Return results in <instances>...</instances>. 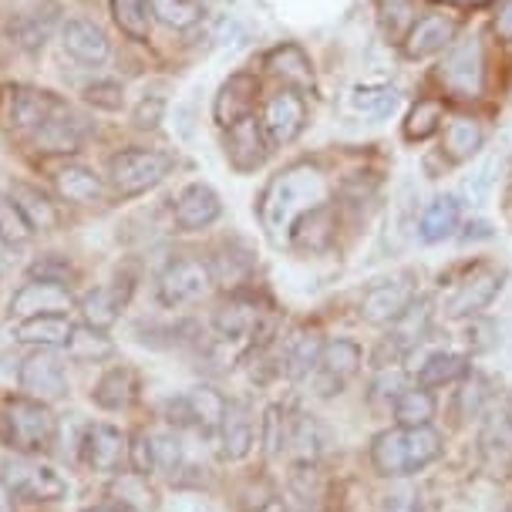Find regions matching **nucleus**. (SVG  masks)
Listing matches in <instances>:
<instances>
[{"label": "nucleus", "instance_id": "5701e85b", "mask_svg": "<svg viewBox=\"0 0 512 512\" xmlns=\"http://www.w3.org/2000/svg\"><path fill=\"white\" fill-rule=\"evenodd\" d=\"M256 442V425L250 408L240 405V401H230L223 411V422H219V452H223L226 462H240L253 452Z\"/></svg>", "mask_w": 512, "mask_h": 512}, {"label": "nucleus", "instance_id": "a18cd8bd", "mask_svg": "<svg viewBox=\"0 0 512 512\" xmlns=\"http://www.w3.org/2000/svg\"><path fill=\"white\" fill-rule=\"evenodd\" d=\"M34 226L27 223V216L21 213V206L14 203V199L0 196V243L7 246H24L31 240Z\"/></svg>", "mask_w": 512, "mask_h": 512}, {"label": "nucleus", "instance_id": "f3484780", "mask_svg": "<svg viewBox=\"0 0 512 512\" xmlns=\"http://www.w3.org/2000/svg\"><path fill=\"white\" fill-rule=\"evenodd\" d=\"M71 307H75L71 287H61V283H48V280L24 283V287L11 297V314L21 320L41 317V314H64V310H71Z\"/></svg>", "mask_w": 512, "mask_h": 512}, {"label": "nucleus", "instance_id": "a211bd4d", "mask_svg": "<svg viewBox=\"0 0 512 512\" xmlns=\"http://www.w3.org/2000/svg\"><path fill=\"white\" fill-rule=\"evenodd\" d=\"M263 317H267V310H260L256 300L230 297L219 304L213 324L223 341H256V334H263Z\"/></svg>", "mask_w": 512, "mask_h": 512}, {"label": "nucleus", "instance_id": "864d4df0", "mask_svg": "<svg viewBox=\"0 0 512 512\" xmlns=\"http://www.w3.org/2000/svg\"><path fill=\"white\" fill-rule=\"evenodd\" d=\"M489 401H492V388H489V381L482 378V374H472V378L465 381L462 395H459V408H462V415H465V418L482 415V408H486Z\"/></svg>", "mask_w": 512, "mask_h": 512}, {"label": "nucleus", "instance_id": "ea45409f", "mask_svg": "<svg viewBox=\"0 0 512 512\" xmlns=\"http://www.w3.org/2000/svg\"><path fill=\"white\" fill-rule=\"evenodd\" d=\"M482 142H486V132H482V125L472 122V118H455V122L445 128V152L452 162L472 159V155L482 149Z\"/></svg>", "mask_w": 512, "mask_h": 512}, {"label": "nucleus", "instance_id": "ddd939ff", "mask_svg": "<svg viewBox=\"0 0 512 512\" xmlns=\"http://www.w3.org/2000/svg\"><path fill=\"white\" fill-rule=\"evenodd\" d=\"M270 155V142L263 135V125L256 115L240 118L236 125L226 128V159L236 172H253L267 162Z\"/></svg>", "mask_w": 512, "mask_h": 512}, {"label": "nucleus", "instance_id": "6e6552de", "mask_svg": "<svg viewBox=\"0 0 512 512\" xmlns=\"http://www.w3.org/2000/svg\"><path fill=\"white\" fill-rule=\"evenodd\" d=\"M260 125H263V135H267L270 149H283V145H290L307 125L304 95L294 88H280L277 95L267 102V108H263Z\"/></svg>", "mask_w": 512, "mask_h": 512}, {"label": "nucleus", "instance_id": "58836bf2", "mask_svg": "<svg viewBox=\"0 0 512 512\" xmlns=\"http://www.w3.org/2000/svg\"><path fill=\"white\" fill-rule=\"evenodd\" d=\"M68 354L78 361H105L115 354V344L102 327H91V324H75V331L68 337Z\"/></svg>", "mask_w": 512, "mask_h": 512}, {"label": "nucleus", "instance_id": "5fc2aeb1", "mask_svg": "<svg viewBox=\"0 0 512 512\" xmlns=\"http://www.w3.org/2000/svg\"><path fill=\"white\" fill-rule=\"evenodd\" d=\"M128 459H132V469L139 475H149L155 472V445H152V435H135L132 445H128Z\"/></svg>", "mask_w": 512, "mask_h": 512}, {"label": "nucleus", "instance_id": "c9c22d12", "mask_svg": "<svg viewBox=\"0 0 512 512\" xmlns=\"http://www.w3.org/2000/svg\"><path fill=\"white\" fill-rule=\"evenodd\" d=\"M125 297H128V290L122 287H95L91 294L81 297V314H85V324L91 327H105L108 324H115L118 320V310L125 307Z\"/></svg>", "mask_w": 512, "mask_h": 512}, {"label": "nucleus", "instance_id": "e433bc0d", "mask_svg": "<svg viewBox=\"0 0 512 512\" xmlns=\"http://www.w3.org/2000/svg\"><path fill=\"white\" fill-rule=\"evenodd\" d=\"M469 358L465 354H452V351H442V354H432L422 371H418V388H445V384L459 381V378H469Z\"/></svg>", "mask_w": 512, "mask_h": 512}, {"label": "nucleus", "instance_id": "72a5a7b5", "mask_svg": "<svg viewBox=\"0 0 512 512\" xmlns=\"http://www.w3.org/2000/svg\"><path fill=\"white\" fill-rule=\"evenodd\" d=\"M320 351H324V341L314 331H300L297 337H290L287 351H283V371H287V378L290 381L310 378V371L320 361Z\"/></svg>", "mask_w": 512, "mask_h": 512}, {"label": "nucleus", "instance_id": "69168bd1", "mask_svg": "<svg viewBox=\"0 0 512 512\" xmlns=\"http://www.w3.org/2000/svg\"><path fill=\"white\" fill-rule=\"evenodd\" d=\"M506 512H512V509H506Z\"/></svg>", "mask_w": 512, "mask_h": 512}, {"label": "nucleus", "instance_id": "9d476101", "mask_svg": "<svg viewBox=\"0 0 512 512\" xmlns=\"http://www.w3.org/2000/svg\"><path fill=\"white\" fill-rule=\"evenodd\" d=\"M226 401L213 388H192L186 395L166 401V415L179 428H199V432H213L223 422Z\"/></svg>", "mask_w": 512, "mask_h": 512}, {"label": "nucleus", "instance_id": "c03bdc74", "mask_svg": "<svg viewBox=\"0 0 512 512\" xmlns=\"http://www.w3.org/2000/svg\"><path fill=\"white\" fill-rule=\"evenodd\" d=\"M112 496L122 502V506L135 509V512H149L155 506V492L149 489V482H145V475L132 472V475H122V479H115L112 486Z\"/></svg>", "mask_w": 512, "mask_h": 512}, {"label": "nucleus", "instance_id": "a19ab883", "mask_svg": "<svg viewBox=\"0 0 512 512\" xmlns=\"http://www.w3.org/2000/svg\"><path fill=\"white\" fill-rule=\"evenodd\" d=\"M112 17L132 41H149L152 34V7L149 0H112Z\"/></svg>", "mask_w": 512, "mask_h": 512}, {"label": "nucleus", "instance_id": "6e6d98bb", "mask_svg": "<svg viewBox=\"0 0 512 512\" xmlns=\"http://www.w3.org/2000/svg\"><path fill=\"white\" fill-rule=\"evenodd\" d=\"M162 115H166V102H162L159 95H149V98H142V102L135 105L132 122H135V128H159Z\"/></svg>", "mask_w": 512, "mask_h": 512}, {"label": "nucleus", "instance_id": "c85d7f7f", "mask_svg": "<svg viewBox=\"0 0 512 512\" xmlns=\"http://www.w3.org/2000/svg\"><path fill=\"white\" fill-rule=\"evenodd\" d=\"M267 68L277 78H283L287 85H294V91H314V68H310V58L297 44H280V48L270 51Z\"/></svg>", "mask_w": 512, "mask_h": 512}, {"label": "nucleus", "instance_id": "4be33fe9", "mask_svg": "<svg viewBox=\"0 0 512 512\" xmlns=\"http://www.w3.org/2000/svg\"><path fill=\"white\" fill-rule=\"evenodd\" d=\"M34 145L48 155H68L85 145V122L68 105L58 115H51L41 128H34Z\"/></svg>", "mask_w": 512, "mask_h": 512}, {"label": "nucleus", "instance_id": "603ef678", "mask_svg": "<svg viewBox=\"0 0 512 512\" xmlns=\"http://www.w3.org/2000/svg\"><path fill=\"white\" fill-rule=\"evenodd\" d=\"M85 102L91 108H102V112H122L125 91L118 81H95V85L85 88Z\"/></svg>", "mask_w": 512, "mask_h": 512}, {"label": "nucleus", "instance_id": "0e129e2a", "mask_svg": "<svg viewBox=\"0 0 512 512\" xmlns=\"http://www.w3.org/2000/svg\"><path fill=\"white\" fill-rule=\"evenodd\" d=\"M88 512H118V509H105V506H98V509H88Z\"/></svg>", "mask_w": 512, "mask_h": 512}, {"label": "nucleus", "instance_id": "7ed1b4c3", "mask_svg": "<svg viewBox=\"0 0 512 512\" xmlns=\"http://www.w3.org/2000/svg\"><path fill=\"white\" fill-rule=\"evenodd\" d=\"M172 172V155L159 149H125L108 162V182L122 196H139L159 186Z\"/></svg>", "mask_w": 512, "mask_h": 512}, {"label": "nucleus", "instance_id": "680f3d73", "mask_svg": "<svg viewBox=\"0 0 512 512\" xmlns=\"http://www.w3.org/2000/svg\"><path fill=\"white\" fill-rule=\"evenodd\" d=\"M465 230H469V233H465V240H489V236H492L489 223H469Z\"/></svg>", "mask_w": 512, "mask_h": 512}, {"label": "nucleus", "instance_id": "393cba45", "mask_svg": "<svg viewBox=\"0 0 512 512\" xmlns=\"http://www.w3.org/2000/svg\"><path fill=\"white\" fill-rule=\"evenodd\" d=\"M334 230H337L334 209L327 203H320L297 219L294 230H290V243H294V250L300 253H324V250H331Z\"/></svg>", "mask_w": 512, "mask_h": 512}, {"label": "nucleus", "instance_id": "4d7b16f0", "mask_svg": "<svg viewBox=\"0 0 512 512\" xmlns=\"http://www.w3.org/2000/svg\"><path fill=\"white\" fill-rule=\"evenodd\" d=\"M405 391V374L401 371H381V378L374 381V395L378 398H398Z\"/></svg>", "mask_w": 512, "mask_h": 512}, {"label": "nucleus", "instance_id": "473e14b6", "mask_svg": "<svg viewBox=\"0 0 512 512\" xmlns=\"http://www.w3.org/2000/svg\"><path fill=\"white\" fill-rule=\"evenodd\" d=\"M54 186L68 203H98L102 199V176L88 166H64L58 176H54Z\"/></svg>", "mask_w": 512, "mask_h": 512}, {"label": "nucleus", "instance_id": "de8ad7c7", "mask_svg": "<svg viewBox=\"0 0 512 512\" xmlns=\"http://www.w3.org/2000/svg\"><path fill=\"white\" fill-rule=\"evenodd\" d=\"M152 445H155V469H159L162 475H169V479H179V475L189 469L179 435H172V432L169 435H155Z\"/></svg>", "mask_w": 512, "mask_h": 512}, {"label": "nucleus", "instance_id": "bb28decb", "mask_svg": "<svg viewBox=\"0 0 512 512\" xmlns=\"http://www.w3.org/2000/svg\"><path fill=\"white\" fill-rule=\"evenodd\" d=\"M462 223V209H459V199L455 196H435L432 203L425 206L422 213V223H418V236L422 243H445L448 236H455Z\"/></svg>", "mask_w": 512, "mask_h": 512}, {"label": "nucleus", "instance_id": "f704fd0d", "mask_svg": "<svg viewBox=\"0 0 512 512\" xmlns=\"http://www.w3.org/2000/svg\"><path fill=\"white\" fill-rule=\"evenodd\" d=\"M428 324H432V310H428V300H415L405 314H401L395 324H391V347H395L398 354L411 351V347H418L425 341L428 334Z\"/></svg>", "mask_w": 512, "mask_h": 512}, {"label": "nucleus", "instance_id": "37998d69", "mask_svg": "<svg viewBox=\"0 0 512 512\" xmlns=\"http://www.w3.org/2000/svg\"><path fill=\"white\" fill-rule=\"evenodd\" d=\"M351 105H354V112H361V115H368V118H384V115L395 112L398 95H395V88L368 85V88H354Z\"/></svg>", "mask_w": 512, "mask_h": 512}, {"label": "nucleus", "instance_id": "9b49d317", "mask_svg": "<svg viewBox=\"0 0 512 512\" xmlns=\"http://www.w3.org/2000/svg\"><path fill=\"white\" fill-rule=\"evenodd\" d=\"M415 304V287H411L408 277H395V280H378L364 290L361 297V317L374 327L395 324V320L405 314V310Z\"/></svg>", "mask_w": 512, "mask_h": 512}, {"label": "nucleus", "instance_id": "39448f33", "mask_svg": "<svg viewBox=\"0 0 512 512\" xmlns=\"http://www.w3.org/2000/svg\"><path fill=\"white\" fill-rule=\"evenodd\" d=\"M358 371H361V344L347 341V337H334V341L324 344L317 368L310 371L307 381L320 398H331V395H341L344 384Z\"/></svg>", "mask_w": 512, "mask_h": 512}, {"label": "nucleus", "instance_id": "f257e3e1", "mask_svg": "<svg viewBox=\"0 0 512 512\" xmlns=\"http://www.w3.org/2000/svg\"><path fill=\"white\" fill-rule=\"evenodd\" d=\"M324 196L327 179L314 166H294L280 172L263 192V226L270 230L273 240H280L283 233L294 230V223L307 209L324 203Z\"/></svg>", "mask_w": 512, "mask_h": 512}, {"label": "nucleus", "instance_id": "dca6fc26", "mask_svg": "<svg viewBox=\"0 0 512 512\" xmlns=\"http://www.w3.org/2000/svg\"><path fill=\"white\" fill-rule=\"evenodd\" d=\"M7 489L17 492L24 499H61L68 492V482L61 479L51 465H41V462H11L7 465Z\"/></svg>", "mask_w": 512, "mask_h": 512}, {"label": "nucleus", "instance_id": "4c0bfd02", "mask_svg": "<svg viewBox=\"0 0 512 512\" xmlns=\"http://www.w3.org/2000/svg\"><path fill=\"white\" fill-rule=\"evenodd\" d=\"M11 199L21 206V213L27 216V223H31L34 230H54V226H58V209H54V203L44 196L41 189L17 182V186L11 189Z\"/></svg>", "mask_w": 512, "mask_h": 512}, {"label": "nucleus", "instance_id": "cd10ccee", "mask_svg": "<svg viewBox=\"0 0 512 512\" xmlns=\"http://www.w3.org/2000/svg\"><path fill=\"white\" fill-rule=\"evenodd\" d=\"M71 331H75V324L64 314H41V317H24L14 327V341L38 344V347H64Z\"/></svg>", "mask_w": 512, "mask_h": 512}, {"label": "nucleus", "instance_id": "79ce46f5", "mask_svg": "<svg viewBox=\"0 0 512 512\" xmlns=\"http://www.w3.org/2000/svg\"><path fill=\"white\" fill-rule=\"evenodd\" d=\"M432 415H435V398L428 395L425 388H405L395 398V418H398V425L418 428V425L432 422Z\"/></svg>", "mask_w": 512, "mask_h": 512}, {"label": "nucleus", "instance_id": "7c9ffc66", "mask_svg": "<svg viewBox=\"0 0 512 512\" xmlns=\"http://www.w3.org/2000/svg\"><path fill=\"white\" fill-rule=\"evenodd\" d=\"M139 395V381H135V371L132 368H112L108 374H102V381L95 384L91 391V401L105 411H122L135 401Z\"/></svg>", "mask_w": 512, "mask_h": 512}, {"label": "nucleus", "instance_id": "13d9d810", "mask_svg": "<svg viewBox=\"0 0 512 512\" xmlns=\"http://www.w3.org/2000/svg\"><path fill=\"white\" fill-rule=\"evenodd\" d=\"M384 512H418V496L411 489H401V492H395V496H388Z\"/></svg>", "mask_w": 512, "mask_h": 512}, {"label": "nucleus", "instance_id": "09e8293b", "mask_svg": "<svg viewBox=\"0 0 512 512\" xmlns=\"http://www.w3.org/2000/svg\"><path fill=\"white\" fill-rule=\"evenodd\" d=\"M438 125H442V102H435V98H425V102H418L408 112L405 135H408L411 142H422V139H428V135L435 132Z\"/></svg>", "mask_w": 512, "mask_h": 512}, {"label": "nucleus", "instance_id": "aec40b11", "mask_svg": "<svg viewBox=\"0 0 512 512\" xmlns=\"http://www.w3.org/2000/svg\"><path fill=\"white\" fill-rule=\"evenodd\" d=\"M128 455V438L115 425H88L81 438V459L91 472H115Z\"/></svg>", "mask_w": 512, "mask_h": 512}, {"label": "nucleus", "instance_id": "b1692460", "mask_svg": "<svg viewBox=\"0 0 512 512\" xmlns=\"http://www.w3.org/2000/svg\"><path fill=\"white\" fill-rule=\"evenodd\" d=\"M61 48L78 64H105L108 61V38L98 24L91 21H64L61 24Z\"/></svg>", "mask_w": 512, "mask_h": 512}, {"label": "nucleus", "instance_id": "2eb2a0df", "mask_svg": "<svg viewBox=\"0 0 512 512\" xmlns=\"http://www.w3.org/2000/svg\"><path fill=\"white\" fill-rule=\"evenodd\" d=\"M64 105L68 102H61L54 91L17 85L11 88V95H7V118H11V125L24 128V132H34V128H41L51 115H58Z\"/></svg>", "mask_w": 512, "mask_h": 512}, {"label": "nucleus", "instance_id": "6ab92c4d", "mask_svg": "<svg viewBox=\"0 0 512 512\" xmlns=\"http://www.w3.org/2000/svg\"><path fill=\"white\" fill-rule=\"evenodd\" d=\"M223 216V203H219L216 189L206 182H192L179 192L176 199V226L182 233H199L206 226H213Z\"/></svg>", "mask_w": 512, "mask_h": 512}, {"label": "nucleus", "instance_id": "052dcab7", "mask_svg": "<svg viewBox=\"0 0 512 512\" xmlns=\"http://www.w3.org/2000/svg\"><path fill=\"white\" fill-rule=\"evenodd\" d=\"M496 34L502 41H512V0H506L502 11L496 14Z\"/></svg>", "mask_w": 512, "mask_h": 512}, {"label": "nucleus", "instance_id": "3c124183", "mask_svg": "<svg viewBox=\"0 0 512 512\" xmlns=\"http://www.w3.org/2000/svg\"><path fill=\"white\" fill-rule=\"evenodd\" d=\"M263 448L267 455H280L287 448V432H290V418L283 415L280 408H267V418H263Z\"/></svg>", "mask_w": 512, "mask_h": 512}, {"label": "nucleus", "instance_id": "423d86ee", "mask_svg": "<svg viewBox=\"0 0 512 512\" xmlns=\"http://www.w3.org/2000/svg\"><path fill=\"white\" fill-rule=\"evenodd\" d=\"M213 267L203 260H192V256H182V260H172L159 277V300L166 307H186L203 300L209 290H213Z\"/></svg>", "mask_w": 512, "mask_h": 512}, {"label": "nucleus", "instance_id": "0eeeda50", "mask_svg": "<svg viewBox=\"0 0 512 512\" xmlns=\"http://www.w3.org/2000/svg\"><path fill=\"white\" fill-rule=\"evenodd\" d=\"M438 78L445 81L448 91H455L459 98H479L486 88V54H482L479 38L452 44V51L445 54Z\"/></svg>", "mask_w": 512, "mask_h": 512}, {"label": "nucleus", "instance_id": "a878e982", "mask_svg": "<svg viewBox=\"0 0 512 512\" xmlns=\"http://www.w3.org/2000/svg\"><path fill=\"white\" fill-rule=\"evenodd\" d=\"M54 24H58V4L31 7V11L17 14V21H11V38L17 41L21 51L34 54L48 44Z\"/></svg>", "mask_w": 512, "mask_h": 512}, {"label": "nucleus", "instance_id": "c756f323", "mask_svg": "<svg viewBox=\"0 0 512 512\" xmlns=\"http://www.w3.org/2000/svg\"><path fill=\"white\" fill-rule=\"evenodd\" d=\"M482 455L492 469H506L512 459V405L492 411L482 428Z\"/></svg>", "mask_w": 512, "mask_h": 512}, {"label": "nucleus", "instance_id": "4468645a", "mask_svg": "<svg viewBox=\"0 0 512 512\" xmlns=\"http://www.w3.org/2000/svg\"><path fill=\"white\" fill-rule=\"evenodd\" d=\"M459 27H462L459 17L445 11L418 17L405 38V54L408 58H428V54L452 48V41L459 38Z\"/></svg>", "mask_w": 512, "mask_h": 512}, {"label": "nucleus", "instance_id": "2f4dec72", "mask_svg": "<svg viewBox=\"0 0 512 512\" xmlns=\"http://www.w3.org/2000/svg\"><path fill=\"white\" fill-rule=\"evenodd\" d=\"M327 445V428L317 422L314 415H297L290 418V432H287V452H294V459L310 465L324 452Z\"/></svg>", "mask_w": 512, "mask_h": 512}, {"label": "nucleus", "instance_id": "8fccbe9b", "mask_svg": "<svg viewBox=\"0 0 512 512\" xmlns=\"http://www.w3.org/2000/svg\"><path fill=\"white\" fill-rule=\"evenodd\" d=\"M27 273H31V280L61 283V287H71V280H75V267L58 253H48V256H41V260H34Z\"/></svg>", "mask_w": 512, "mask_h": 512}, {"label": "nucleus", "instance_id": "e2e57ef3", "mask_svg": "<svg viewBox=\"0 0 512 512\" xmlns=\"http://www.w3.org/2000/svg\"><path fill=\"white\" fill-rule=\"evenodd\" d=\"M0 512H14V506H11V489H7L4 479H0Z\"/></svg>", "mask_w": 512, "mask_h": 512}, {"label": "nucleus", "instance_id": "49530a36", "mask_svg": "<svg viewBox=\"0 0 512 512\" xmlns=\"http://www.w3.org/2000/svg\"><path fill=\"white\" fill-rule=\"evenodd\" d=\"M149 7L166 27H189L203 14V0H149Z\"/></svg>", "mask_w": 512, "mask_h": 512}, {"label": "nucleus", "instance_id": "20e7f679", "mask_svg": "<svg viewBox=\"0 0 512 512\" xmlns=\"http://www.w3.org/2000/svg\"><path fill=\"white\" fill-rule=\"evenodd\" d=\"M4 422L14 448H21V452H44L58 432L51 408L38 398H11L4 408Z\"/></svg>", "mask_w": 512, "mask_h": 512}, {"label": "nucleus", "instance_id": "1a4fd4ad", "mask_svg": "<svg viewBox=\"0 0 512 512\" xmlns=\"http://www.w3.org/2000/svg\"><path fill=\"white\" fill-rule=\"evenodd\" d=\"M499 290H502V273L499 270L475 267L445 294V314H452V317L479 314V310H486L492 300H496Z\"/></svg>", "mask_w": 512, "mask_h": 512}, {"label": "nucleus", "instance_id": "f8f14e48", "mask_svg": "<svg viewBox=\"0 0 512 512\" xmlns=\"http://www.w3.org/2000/svg\"><path fill=\"white\" fill-rule=\"evenodd\" d=\"M21 391H27L38 401H58L68 395V374H64V361L51 351H34L24 358L21 371H17Z\"/></svg>", "mask_w": 512, "mask_h": 512}, {"label": "nucleus", "instance_id": "bf43d9fd", "mask_svg": "<svg viewBox=\"0 0 512 512\" xmlns=\"http://www.w3.org/2000/svg\"><path fill=\"white\" fill-rule=\"evenodd\" d=\"M169 512H209V506L199 496H176L169 502Z\"/></svg>", "mask_w": 512, "mask_h": 512}, {"label": "nucleus", "instance_id": "f03ea898", "mask_svg": "<svg viewBox=\"0 0 512 512\" xmlns=\"http://www.w3.org/2000/svg\"><path fill=\"white\" fill-rule=\"evenodd\" d=\"M438 455H442V435L428 425L388 428V432H381L371 445L374 469L381 475H388V479H408V475L428 469Z\"/></svg>", "mask_w": 512, "mask_h": 512}, {"label": "nucleus", "instance_id": "412c9836", "mask_svg": "<svg viewBox=\"0 0 512 512\" xmlns=\"http://www.w3.org/2000/svg\"><path fill=\"white\" fill-rule=\"evenodd\" d=\"M256 91H260V81L253 75H230L219 85L216 91V102H213V118L219 122V128H230L236 125L240 118L253 115V105H256Z\"/></svg>", "mask_w": 512, "mask_h": 512}]
</instances>
